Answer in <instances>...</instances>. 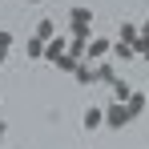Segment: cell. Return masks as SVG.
Masks as SVG:
<instances>
[{
	"mask_svg": "<svg viewBox=\"0 0 149 149\" xmlns=\"http://www.w3.org/2000/svg\"><path fill=\"white\" fill-rule=\"evenodd\" d=\"M24 56H28V61H45V40L28 36V40H24Z\"/></svg>",
	"mask_w": 149,
	"mask_h": 149,
	"instance_id": "cell-6",
	"label": "cell"
},
{
	"mask_svg": "<svg viewBox=\"0 0 149 149\" xmlns=\"http://www.w3.org/2000/svg\"><path fill=\"white\" fill-rule=\"evenodd\" d=\"M65 52H69V40H65V36H52L49 45H45V61H52V65H56Z\"/></svg>",
	"mask_w": 149,
	"mask_h": 149,
	"instance_id": "cell-3",
	"label": "cell"
},
{
	"mask_svg": "<svg viewBox=\"0 0 149 149\" xmlns=\"http://www.w3.org/2000/svg\"><path fill=\"white\" fill-rule=\"evenodd\" d=\"M113 52H117V61H133L137 52H133V45H125V40H117L113 45Z\"/></svg>",
	"mask_w": 149,
	"mask_h": 149,
	"instance_id": "cell-14",
	"label": "cell"
},
{
	"mask_svg": "<svg viewBox=\"0 0 149 149\" xmlns=\"http://www.w3.org/2000/svg\"><path fill=\"white\" fill-rule=\"evenodd\" d=\"M113 97H117V101H121V105H125V101L133 97V85H129V81H121V77H117V85H113Z\"/></svg>",
	"mask_w": 149,
	"mask_h": 149,
	"instance_id": "cell-11",
	"label": "cell"
},
{
	"mask_svg": "<svg viewBox=\"0 0 149 149\" xmlns=\"http://www.w3.org/2000/svg\"><path fill=\"white\" fill-rule=\"evenodd\" d=\"M0 49H12V32L8 28H0Z\"/></svg>",
	"mask_w": 149,
	"mask_h": 149,
	"instance_id": "cell-16",
	"label": "cell"
},
{
	"mask_svg": "<svg viewBox=\"0 0 149 149\" xmlns=\"http://www.w3.org/2000/svg\"><path fill=\"white\" fill-rule=\"evenodd\" d=\"M97 81L113 89V85H117V73H113V65H97Z\"/></svg>",
	"mask_w": 149,
	"mask_h": 149,
	"instance_id": "cell-10",
	"label": "cell"
},
{
	"mask_svg": "<svg viewBox=\"0 0 149 149\" xmlns=\"http://www.w3.org/2000/svg\"><path fill=\"white\" fill-rule=\"evenodd\" d=\"M109 49H113V40L97 36V40H89V45H85V61H101V56H105Z\"/></svg>",
	"mask_w": 149,
	"mask_h": 149,
	"instance_id": "cell-4",
	"label": "cell"
},
{
	"mask_svg": "<svg viewBox=\"0 0 149 149\" xmlns=\"http://www.w3.org/2000/svg\"><path fill=\"white\" fill-rule=\"evenodd\" d=\"M28 4H40V0H28Z\"/></svg>",
	"mask_w": 149,
	"mask_h": 149,
	"instance_id": "cell-20",
	"label": "cell"
},
{
	"mask_svg": "<svg viewBox=\"0 0 149 149\" xmlns=\"http://www.w3.org/2000/svg\"><path fill=\"white\" fill-rule=\"evenodd\" d=\"M4 61H8V49H0V65H4Z\"/></svg>",
	"mask_w": 149,
	"mask_h": 149,
	"instance_id": "cell-17",
	"label": "cell"
},
{
	"mask_svg": "<svg viewBox=\"0 0 149 149\" xmlns=\"http://www.w3.org/2000/svg\"><path fill=\"white\" fill-rule=\"evenodd\" d=\"M141 32H149V20H145V24H141Z\"/></svg>",
	"mask_w": 149,
	"mask_h": 149,
	"instance_id": "cell-19",
	"label": "cell"
},
{
	"mask_svg": "<svg viewBox=\"0 0 149 149\" xmlns=\"http://www.w3.org/2000/svg\"><path fill=\"white\" fill-rule=\"evenodd\" d=\"M4 133H8V125H4V121H0V137H4Z\"/></svg>",
	"mask_w": 149,
	"mask_h": 149,
	"instance_id": "cell-18",
	"label": "cell"
},
{
	"mask_svg": "<svg viewBox=\"0 0 149 149\" xmlns=\"http://www.w3.org/2000/svg\"><path fill=\"white\" fill-rule=\"evenodd\" d=\"M97 125H105V109H85V129H97Z\"/></svg>",
	"mask_w": 149,
	"mask_h": 149,
	"instance_id": "cell-9",
	"label": "cell"
},
{
	"mask_svg": "<svg viewBox=\"0 0 149 149\" xmlns=\"http://www.w3.org/2000/svg\"><path fill=\"white\" fill-rule=\"evenodd\" d=\"M77 85H97V69H93V65H89V61H81V65H77Z\"/></svg>",
	"mask_w": 149,
	"mask_h": 149,
	"instance_id": "cell-5",
	"label": "cell"
},
{
	"mask_svg": "<svg viewBox=\"0 0 149 149\" xmlns=\"http://www.w3.org/2000/svg\"><path fill=\"white\" fill-rule=\"evenodd\" d=\"M89 28H93V8H85V4L69 8V32L77 40H89Z\"/></svg>",
	"mask_w": 149,
	"mask_h": 149,
	"instance_id": "cell-1",
	"label": "cell"
},
{
	"mask_svg": "<svg viewBox=\"0 0 149 149\" xmlns=\"http://www.w3.org/2000/svg\"><path fill=\"white\" fill-rule=\"evenodd\" d=\"M129 121H133V113L125 109L121 101H113V105L105 109V125H109V129H125V125H129Z\"/></svg>",
	"mask_w": 149,
	"mask_h": 149,
	"instance_id": "cell-2",
	"label": "cell"
},
{
	"mask_svg": "<svg viewBox=\"0 0 149 149\" xmlns=\"http://www.w3.org/2000/svg\"><path fill=\"white\" fill-rule=\"evenodd\" d=\"M85 45H89V40H77V36L69 40V52H73L77 61H85Z\"/></svg>",
	"mask_w": 149,
	"mask_h": 149,
	"instance_id": "cell-15",
	"label": "cell"
},
{
	"mask_svg": "<svg viewBox=\"0 0 149 149\" xmlns=\"http://www.w3.org/2000/svg\"><path fill=\"white\" fill-rule=\"evenodd\" d=\"M145 61H149V52H145Z\"/></svg>",
	"mask_w": 149,
	"mask_h": 149,
	"instance_id": "cell-21",
	"label": "cell"
},
{
	"mask_svg": "<svg viewBox=\"0 0 149 149\" xmlns=\"http://www.w3.org/2000/svg\"><path fill=\"white\" fill-rule=\"evenodd\" d=\"M145 105H149V101H145V93H133V97L125 101V109H129L133 117H141V113H145Z\"/></svg>",
	"mask_w": 149,
	"mask_h": 149,
	"instance_id": "cell-7",
	"label": "cell"
},
{
	"mask_svg": "<svg viewBox=\"0 0 149 149\" xmlns=\"http://www.w3.org/2000/svg\"><path fill=\"white\" fill-rule=\"evenodd\" d=\"M32 36H36V40H45V45H49L52 36H56V28H52V20H36V32H32Z\"/></svg>",
	"mask_w": 149,
	"mask_h": 149,
	"instance_id": "cell-8",
	"label": "cell"
},
{
	"mask_svg": "<svg viewBox=\"0 0 149 149\" xmlns=\"http://www.w3.org/2000/svg\"><path fill=\"white\" fill-rule=\"evenodd\" d=\"M137 36H141V28L133 24H121V32H117V40H125V45H137Z\"/></svg>",
	"mask_w": 149,
	"mask_h": 149,
	"instance_id": "cell-12",
	"label": "cell"
},
{
	"mask_svg": "<svg viewBox=\"0 0 149 149\" xmlns=\"http://www.w3.org/2000/svg\"><path fill=\"white\" fill-rule=\"evenodd\" d=\"M77 65H81V61H77L73 52H65V56L56 61V69H61V73H77Z\"/></svg>",
	"mask_w": 149,
	"mask_h": 149,
	"instance_id": "cell-13",
	"label": "cell"
}]
</instances>
